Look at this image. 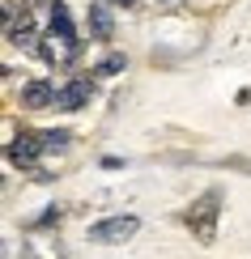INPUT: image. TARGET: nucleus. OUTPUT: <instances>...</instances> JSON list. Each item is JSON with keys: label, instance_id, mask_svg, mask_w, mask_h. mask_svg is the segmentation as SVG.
<instances>
[{"label": "nucleus", "instance_id": "9b49d317", "mask_svg": "<svg viewBox=\"0 0 251 259\" xmlns=\"http://www.w3.org/2000/svg\"><path fill=\"white\" fill-rule=\"evenodd\" d=\"M115 5H136V0H115Z\"/></svg>", "mask_w": 251, "mask_h": 259}, {"label": "nucleus", "instance_id": "f257e3e1", "mask_svg": "<svg viewBox=\"0 0 251 259\" xmlns=\"http://www.w3.org/2000/svg\"><path fill=\"white\" fill-rule=\"evenodd\" d=\"M217 208H222V191H204V196L183 212V221L192 225V234H196L204 246H209L213 234H217Z\"/></svg>", "mask_w": 251, "mask_h": 259}, {"label": "nucleus", "instance_id": "9d476101", "mask_svg": "<svg viewBox=\"0 0 251 259\" xmlns=\"http://www.w3.org/2000/svg\"><path fill=\"white\" fill-rule=\"evenodd\" d=\"M43 145H47V153H56V149L68 145V132H43Z\"/></svg>", "mask_w": 251, "mask_h": 259}, {"label": "nucleus", "instance_id": "1a4fd4ad", "mask_svg": "<svg viewBox=\"0 0 251 259\" xmlns=\"http://www.w3.org/2000/svg\"><path fill=\"white\" fill-rule=\"evenodd\" d=\"M124 56H106L102 64H98V68H94V77H115V72H124Z\"/></svg>", "mask_w": 251, "mask_h": 259}, {"label": "nucleus", "instance_id": "f03ea898", "mask_svg": "<svg viewBox=\"0 0 251 259\" xmlns=\"http://www.w3.org/2000/svg\"><path fill=\"white\" fill-rule=\"evenodd\" d=\"M136 230H140L136 217H106V221H94L90 225V238L94 242H128Z\"/></svg>", "mask_w": 251, "mask_h": 259}, {"label": "nucleus", "instance_id": "39448f33", "mask_svg": "<svg viewBox=\"0 0 251 259\" xmlns=\"http://www.w3.org/2000/svg\"><path fill=\"white\" fill-rule=\"evenodd\" d=\"M94 98V81L90 77H77V81H68L64 90H56V106L60 111H77V106H85Z\"/></svg>", "mask_w": 251, "mask_h": 259}, {"label": "nucleus", "instance_id": "6e6552de", "mask_svg": "<svg viewBox=\"0 0 251 259\" xmlns=\"http://www.w3.org/2000/svg\"><path fill=\"white\" fill-rule=\"evenodd\" d=\"M9 42H13V47H34V26H30V17H21V26L9 30Z\"/></svg>", "mask_w": 251, "mask_h": 259}, {"label": "nucleus", "instance_id": "423d86ee", "mask_svg": "<svg viewBox=\"0 0 251 259\" xmlns=\"http://www.w3.org/2000/svg\"><path fill=\"white\" fill-rule=\"evenodd\" d=\"M21 102H26L30 111H39V106H56V85H47V81H30L26 90H21Z\"/></svg>", "mask_w": 251, "mask_h": 259}, {"label": "nucleus", "instance_id": "0eeeda50", "mask_svg": "<svg viewBox=\"0 0 251 259\" xmlns=\"http://www.w3.org/2000/svg\"><path fill=\"white\" fill-rule=\"evenodd\" d=\"M90 30H94V38H111L115 21H111V9L106 5H90Z\"/></svg>", "mask_w": 251, "mask_h": 259}, {"label": "nucleus", "instance_id": "7ed1b4c3", "mask_svg": "<svg viewBox=\"0 0 251 259\" xmlns=\"http://www.w3.org/2000/svg\"><path fill=\"white\" fill-rule=\"evenodd\" d=\"M39 153H47L43 132H21V136H13V145H9V161H13V166H34Z\"/></svg>", "mask_w": 251, "mask_h": 259}, {"label": "nucleus", "instance_id": "20e7f679", "mask_svg": "<svg viewBox=\"0 0 251 259\" xmlns=\"http://www.w3.org/2000/svg\"><path fill=\"white\" fill-rule=\"evenodd\" d=\"M43 60L47 64H68L73 56H77V34H60V30H51L47 38H43Z\"/></svg>", "mask_w": 251, "mask_h": 259}]
</instances>
